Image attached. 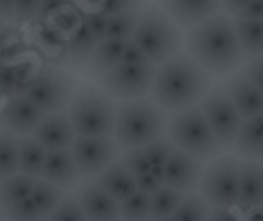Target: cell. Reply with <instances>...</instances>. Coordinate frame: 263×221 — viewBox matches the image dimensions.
Listing matches in <instances>:
<instances>
[{
    "label": "cell",
    "mask_w": 263,
    "mask_h": 221,
    "mask_svg": "<svg viewBox=\"0 0 263 221\" xmlns=\"http://www.w3.org/2000/svg\"><path fill=\"white\" fill-rule=\"evenodd\" d=\"M183 43L188 57L209 78L233 76L245 59L235 33V22L228 14H214L212 19L193 26Z\"/></svg>",
    "instance_id": "6da1fadb"
},
{
    "label": "cell",
    "mask_w": 263,
    "mask_h": 221,
    "mask_svg": "<svg viewBox=\"0 0 263 221\" xmlns=\"http://www.w3.org/2000/svg\"><path fill=\"white\" fill-rule=\"evenodd\" d=\"M212 89V78L188 54H176L160 64L151 87V101L164 113H179L197 106Z\"/></svg>",
    "instance_id": "7a4b0ae2"
},
{
    "label": "cell",
    "mask_w": 263,
    "mask_h": 221,
    "mask_svg": "<svg viewBox=\"0 0 263 221\" xmlns=\"http://www.w3.org/2000/svg\"><path fill=\"white\" fill-rule=\"evenodd\" d=\"M167 118L151 99H132L118 106L113 139L120 151L143 149L151 141L164 137Z\"/></svg>",
    "instance_id": "3957f363"
},
{
    "label": "cell",
    "mask_w": 263,
    "mask_h": 221,
    "mask_svg": "<svg viewBox=\"0 0 263 221\" xmlns=\"http://www.w3.org/2000/svg\"><path fill=\"white\" fill-rule=\"evenodd\" d=\"M76 137H108L113 139L118 104L97 85H82L66 106Z\"/></svg>",
    "instance_id": "277c9868"
},
{
    "label": "cell",
    "mask_w": 263,
    "mask_h": 221,
    "mask_svg": "<svg viewBox=\"0 0 263 221\" xmlns=\"http://www.w3.org/2000/svg\"><path fill=\"white\" fill-rule=\"evenodd\" d=\"M129 43L137 45L151 64L160 66L181 52L183 35H181V28L158 5H146L139 12L137 31Z\"/></svg>",
    "instance_id": "5b68a950"
},
{
    "label": "cell",
    "mask_w": 263,
    "mask_h": 221,
    "mask_svg": "<svg viewBox=\"0 0 263 221\" xmlns=\"http://www.w3.org/2000/svg\"><path fill=\"white\" fill-rule=\"evenodd\" d=\"M164 132H167V139L174 144V149L193 155L197 160H214L221 155V149L209 130L200 104L179 110V113H172Z\"/></svg>",
    "instance_id": "8992f818"
},
{
    "label": "cell",
    "mask_w": 263,
    "mask_h": 221,
    "mask_svg": "<svg viewBox=\"0 0 263 221\" xmlns=\"http://www.w3.org/2000/svg\"><path fill=\"white\" fill-rule=\"evenodd\" d=\"M240 158L237 155H219L202 167L200 177V198L209 207L230 210L240 202Z\"/></svg>",
    "instance_id": "52a82bcc"
},
{
    "label": "cell",
    "mask_w": 263,
    "mask_h": 221,
    "mask_svg": "<svg viewBox=\"0 0 263 221\" xmlns=\"http://www.w3.org/2000/svg\"><path fill=\"white\" fill-rule=\"evenodd\" d=\"M76 89L78 83L73 73H68L61 66H47L35 73L33 83L26 89V97L47 116V113L66 110Z\"/></svg>",
    "instance_id": "ba28073f"
},
{
    "label": "cell",
    "mask_w": 263,
    "mask_h": 221,
    "mask_svg": "<svg viewBox=\"0 0 263 221\" xmlns=\"http://www.w3.org/2000/svg\"><path fill=\"white\" fill-rule=\"evenodd\" d=\"M200 108H202L204 118H207V125L212 130L219 149L233 151V144H235L237 134H240L245 118L240 116V110L235 108V104L230 101L223 85L209 89L207 97L200 101Z\"/></svg>",
    "instance_id": "9c48e42d"
},
{
    "label": "cell",
    "mask_w": 263,
    "mask_h": 221,
    "mask_svg": "<svg viewBox=\"0 0 263 221\" xmlns=\"http://www.w3.org/2000/svg\"><path fill=\"white\" fill-rule=\"evenodd\" d=\"M155 71L158 66L151 61L143 64H118L113 71L99 78V83L104 87V92L113 99L132 101V99H143L146 94H151L155 80Z\"/></svg>",
    "instance_id": "30bf717a"
},
{
    "label": "cell",
    "mask_w": 263,
    "mask_h": 221,
    "mask_svg": "<svg viewBox=\"0 0 263 221\" xmlns=\"http://www.w3.org/2000/svg\"><path fill=\"white\" fill-rule=\"evenodd\" d=\"M73 160H76L80 179H94L97 174L113 165L120 155V146L115 144V139L108 137H76L71 146Z\"/></svg>",
    "instance_id": "8fae6325"
},
{
    "label": "cell",
    "mask_w": 263,
    "mask_h": 221,
    "mask_svg": "<svg viewBox=\"0 0 263 221\" xmlns=\"http://www.w3.org/2000/svg\"><path fill=\"white\" fill-rule=\"evenodd\" d=\"M43 118L45 113L26 94L24 97H10L0 106V127L16 134V137H31L35 127L43 122Z\"/></svg>",
    "instance_id": "7c38bea8"
},
{
    "label": "cell",
    "mask_w": 263,
    "mask_h": 221,
    "mask_svg": "<svg viewBox=\"0 0 263 221\" xmlns=\"http://www.w3.org/2000/svg\"><path fill=\"white\" fill-rule=\"evenodd\" d=\"M73 195L80 202L87 221H120V202L110 198L94 179L78 183Z\"/></svg>",
    "instance_id": "4fadbf2b"
},
{
    "label": "cell",
    "mask_w": 263,
    "mask_h": 221,
    "mask_svg": "<svg viewBox=\"0 0 263 221\" xmlns=\"http://www.w3.org/2000/svg\"><path fill=\"white\" fill-rule=\"evenodd\" d=\"M200 177H202V160H197L179 149L172 151L167 162L162 165L164 186L183 191V193H193L200 186Z\"/></svg>",
    "instance_id": "5bb4252c"
},
{
    "label": "cell",
    "mask_w": 263,
    "mask_h": 221,
    "mask_svg": "<svg viewBox=\"0 0 263 221\" xmlns=\"http://www.w3.org/2000/svg\"><path fill=\"white\" fill-rule=\"evenodd\" d=\"M158 7L179 28H193L219 14L221 0H158Z\"/></svg>",
    "instance_id": "9a60e30c"
},
{
    "label": "cell",
    "mask_w": 263,
    "mask_h": 221,
    "mask_svg": "<svg viewBox=\"0 0 263 221\" xmlns=\"http://www.w3.org/2000/svg\"><path fill=\"white\" fill-rule=\"evenodd\" d=\"M40 146L47 151H59V149H71L76 141V130L71 125V118L66 110H57V113H47L43 118L35 132L31 134Z\"/></svg>",
    "instance_id": "2e32d148"
},
{
    "label": "cell",
    "mask_w": 263,
    "mask_h": 221,
    "mask_svg": "<svg viewBox=\"0 0 263 221\" xmlns=\"http://www.w3.org/2000/svg\"><path fill=\"white\" fill-rule=\"evenodd\" d=\"M40 179L49 181L57 188H76L80 181V174H78L76 160H73L71 149H59V151H47V158H45L43 165V174Z\"/></svg>",
    "instance_id": "e0dca14e"
},
{
    "label": "cell",
    "mask_w": 263,
    "mask_h": 221,
    "mask_svg": "<svg viewBox=\"0 0 263 221\" xmlns=\"http://www.w3.org/2000/svg\"><path fill=\"white\" fill-rule=\"evenodd\" d=\"M223 87H226V92H228L230 101L235 104V108L240 110V116L245 118V120L263 113V92L254 87L242 73L228 76Z\"/></svg>",
    "instance_id": "ac0fdd59"
},
{
    "label": "cell",
    "mask_w": 263,
    "mask_h": 221,
    "mask_svg": "<svg viewBox=\"0 0 263 221\" xmlns=\"http://www.w3.org/2000/svg\"><path fill=\"white\" fill-rule=\"evenodd\" d=\"M38 64L33 59H19L14 64H3L0 66V92L10 97H24L28 85L38 73Z\"/></svg>",
    "instance_id": "d6986e66"
},
{
    "label": "cell",
    "mask_w": 263,
    "mask_h": 221,
    "mask_svg": "<svg viewBox=\"0 0 263 221\" xmlns=\"http://www.w3.org/2000/svg\"><path fill=\"white\" fill-rule=\"evenodd\" d=\"M94 181L118 202L127 200L132 193H137V177L127 170V165L122 160H115L113 165H108L101 174L94 177Z\"/></svg>",
    "instance_id": "ffe728a7"
},
{
    "label": "cell",
    "mask_w": 263,
    "mask_h": 221,
    "mask_svg": "<svg viewBox=\"0 0 263 221\" xmlns=\"http://www.w3.org/2000/svg\"><path fill=\"white\" fill-rule=\"evenodd\" d=\"M129 40H113V38H104L101 43L94 47L92 57L85 64V73L89 78H101L108 71H113L118 64H122V54H125Z\"/></svg>",
    "instance_id": "44dd1931"
},
{
    "label": "cell",
    "mask_w": 263,
    "mask_h": 221,
    "mask_svg": "<svg viewBox=\"0 0 263 221\" xmlns=\"http://www.w3.org/2000/svg\"><path fill=\"white\" fill-rule=\"evenodd\" d=\"M233 151L240 160L263 162V113L242 120L240 134H237Z\"/></svg>",
    "instance_id": "7402d4cb"
},
{
    "label": "cell",
    "mask_w": 263,
    "mask_h": 221,
    "mask_svg": "<svg viewBox=\"0 0 263 221\" xmlns=\"http://www.w3.org/2000/svg\"><path fill=\"white\" fill-rule=\"evenodd\" d=\"M101 43V40L97 38V35L92 33L87 28V24H85V19H82V24L73 31L68 38H66V45H64V61L68 64V66H85L87 64V59L92 57L94 47Z\"/></svg>",
    "instance_id": "603a6c76"
},
{
    "label": "cell",
    "mask_w": 263,
    "mask_h": 221,
    "mask_svg": "<svg viewBox=\"0 0 263 221\" xmlns=\"http://www.w3.org/2000/svg\"><path fill=\"white\" fill-rule=\"evenodd\" d=\"M263 202V162L242 160L240 162V202L237 210Z\"/></svg>",
    "instance_id": "cb8c5ba5"
},
{
    "label": "cell",
    "mask_w": 263,
    "mask_h": 221,
    "mask_svg": "<svg viewBox=\"0 0 263 221\" xmlns=\"http://www.w3.org/2000/svg\"><path fill=\"white\" fill-rule=\"evenodd\" d=\"M33 186H35V179L26 177V174H19V172L3 179L0 181V212H7L10 207L28 200Z\"/></svg>",
    "instance_id": "d4e9b609"
},
{
    "label": "cell",
    "mask_w": 263,
    "mask_h": 221,
    "mask_svg": "<svg viewBox=\"0 0 263 221\" xmlns=\"http://www.w3.org/2000/svg\"><path fill=\"white\" fill-rule=\"evenodd\" d=\"M45 158H47V149L40 146L33 137H22L19 139V174L40 179Z\"/></svg>",
    "instance_id": "484cf974"
},
{
    "label": "cell",
    "mask_w": 263,
    "mask_h": 221,
    "mask_svg": "<svg viewBox=\"0 0 263 221\" xmlns=\"http://www.w3.org/2000/svg\"><path fill=\"white\" fill-rule=\"evenodd\" d=\"M235 33H237V40H240L242 54L247 59L263 57V22L235 19Z\"/></svg>",
    "instance_id": "4316f807"
},
{
    "label": "cell",
    "mask_w": 263,
    "mask_h": 221,
    "mask_svg": "<svg viewBox=\"0 0 263 221\" xmlns=\"http://www.w3.org/2000/svg\"><path fill=\"white\" fill-rule=\"evenodd\" d=\"M64 198H66L64 191L57 188V186H52V183L45 181V179H35V186H33L31 195H28V200L35 205V210H38L45 219L59 207V202Z\"/></svg>",
    "instance_id": "83f0119b"
},
{
    "label": "cell",
    "mask_w": 263,
    "mask_h": 221,
    "mask_svg": "<svg viewBox=\"0 0 263 221\" xmlns=\"http://www.w3.org/2000/svg\"><path fill=\"white\" fill-rule=\"evenodd\" d=\"M186 195L188 193H183V191L162 186L158 193L151 195V221H160V219H167V216H174V212L179 210V205L183 202Z\"/></svg>",
    "instance_id": "f1b7e54d"
},
{
    "label": "cell",
    "mask_w": 263,
    "mask_h": 221,
    "mask_svg": "<svg viewBox=\"0 0 263 221\" xmlns=\"http://www.w3.org/2000/svg\"><path fill=\"white\" fill-rule=\"evenodd\" d=\"M19 172V137L0 127V181Z\"/></svg>",
    "instance_id": "f546056e"
},
{
    "label": "cell",
    "mask_w": 263,
    "mask_h": 221,
    "mask_svg": "<svg viewBox=\"0 0 263 221\" xmlns=\"http://www.w3.org/2000/svg\"><path fill=\"white\" fill-rule=\"evenodd\" d=\"M120 221H151V195L132 193L120 202Z\"/></svg>",
    "instance_id": "4dcf8cb0"
},
{
    "label": "cell",
    "mask_w": 263,
    "mask_h": 221,
    "mask_svg": "<svg viewBox=\"0 0 263 221\" xmlns=\"http://www.w3.org/2000/svg\"><path fill=\"white\" fill-rule=\"evenodd\" d=\"M141 12V10H139ZM139 12H120L108 17V26H106V38L113 40H132L134 31H137Z\"/></svg>",
    "instance_id": "1f68e13d"
},
{
    "label": "cell",
    "mask_w": 263,
    "mask_h": 221,
    "mask_svg": "<svg viewBox=\"0 0 263 221\" xmlns=\"http://www.w3.org/2000/svg\"><path fill=\"white\" fill-rule=\"evenodd\" d=\"M209 207L200 195L195 193H188L183 198V202L179 205V210L174 212V219L176 221H207L209 219Z\"/></svg>",
    "instance_id": "d6a6232c"
},
{
    "label": "cell",
    "mask_w": 263,
    "mask_h": 221,
    "mask_svg": "<svg viewBox=\"0 0 263 221\" xmlns=\"http://www.w3.org/2000/svg\"><path fill=\"white\" fill-rule=\"evenodd\" d=\"M45 221H87V219H85V212H82L80 202L76 200V195H66L59 202V207Z\"/></svg>",
    "instance_id": "836d02e7"
},
{
    "label": "cell",
    "mask_w": 263,
    "mask_h": 221,
    "mask_svg": "<svg viewBox=\"0 0 263 221\" xmlns=\"http://www.w3.org/2000/svg\"><path fill=\"white\" fill-rule=\"evenodd\" d=\"M172 151H174V144H172L167 137H160V139H155V141H151L148 146H143V153H146V158L151 160L153 167H162Z\"/></svg>",
    "instance_id": "e575fe53"
},
{
    "label": "cell",
    "mask_w": 263,
    "mask_h": 221,
    "mask_svg": "<svg viewBox=\"0 0 263 221\" xmlns=\"http://www.w3.org/2000/svg\"><path fill=\"white\" fill-rule=\"evenodd\" d=\"M5 221H45V216L35 210V205L31 200H24V202L10 207L7 212H3Z\"/></svg>",
    "instance_id": "d590c367"
},
{
    "label": "cell",
    "mask_w": 263,
    "mask_h": 221,
    "mask_svg": "<svg viewBox=\"0 0 263 221\" xmlns=\"http://www.w3.org/2000/svg\"><path fill=\"white\" fill-rule=\"evenodd\" d=\"M122 162H125L127 170H129L132 174H134V177H139V174H146V172L153 170V165H151V160L146 158L143 149L122 151Z\"/></svg>",
    "instance_id": "8d00e7d4"
},
{
    "label": "cell",
    "mask_w": 263,
    "mask_h": 221,
    "mask_svg": "<svg viewBox=\"0 0 263 221\" xmlns=\"http://www.w3.org/2000/svg\"><path fill=\"white\" fill-rule=\"evenodd\" d=\"M141 7H143V0H99L97 3V10L108 14V17L120 14V12H139Z\"/></svg>",
    "instance_id": "74e56055"
},
{
    "label": "cell",
    "mask_w": 263,
    "mask_h": 221,
    "mask_svg": "<svg viewBox=\"0 0 263 221\" xmlns=\"http://www.w3.org/2000/svg\"><path fill=\"white\" fill-rule=\"evenodd\" d=\"M162 186H164L162 167H153L151 172H146V174H139V177H137V191H141V193H146V195L158 193Z\"/></svg>",
    "instance_id": "f35d334b"
},
{
    "label": "cell",
    "mask_w": 263,
    "mask_h": 221,
    "mask_svg": "<svg viewBox=\"0 0 263 221\" xmlns=\"http://www.w3.org/2000/svg\"><path fill=\"white\" fill-rule=\"evenodd\" d=\"M71 5H73V0H40V10L35 19H40V24H49L59 12H64L66 7H71Z\"/></svg>",
    "instance_id": "ab89813d"
},
{
    "label": "cell",
    "mask_w": 263,
    "mask_h": 221,
    "mask_svg": "<svg viewBox=\"0 0 263 221\" xmlns=\"http://www.w3.org/2000/svg\"><path fill=\"white\" fill-rule=\"evenodd\" d=\"M85 24H87V28L92 31L94 35H97L99 40L106 38V26H108V14H104V12L99 10H85Z\"/></svg>",
    "instance_id": "60d3db41"
},
{
    "label": "cell",
    "mask_w": 263,
    "mask_h": 221,
    "mask_svg": "<svg viewBox=\"0 0 263 221\" xmlns=\"http://www.w3.org/2000/svg\"><path fill=\"white\" fill-rule=\"evenodd\" d=\"M240 73L254 85V87L263 92V57H254V59H249Z\"/></svg>",
    "instance_id": "b9f144b4"
},
{
    "label": "cell",
    "mask_w": 263,
    "mask_h": 221,
    "mask_svg": "<svg viewBox=\"0 0 263 221\" xmlns=\"http://www.w3.org/2000/svg\"><path fill=\"white\" fill-rule=\"evenodd\" d=\"M40 0H16L14 5V22H31L38 17Z\"/></svg>",
    "instance_id": "7bdbcfd3"
},
{
    "label": "cell",
    "mask_w": 263,
    "mask_h": 221,
    "mask_svg": "<svg viewBox=\"0 0 263 221\" xmlns=\"http://www.w3.org/2000/svg\"><path fill=\"white\" fill-rule=\"evenodd\" d=\"M235 19H252V22H263V0H252L245 10L240 12V17Z\"/></svg>",
    "instance_id": "ee69618b"
},
{
    "label": "cell",
    "mask_w": 263,
    "mask_h": 221,
    "mask_svg": "<svg viewBox=\"0 0 263 221\" xmlns=\"http://www.w3.org/2000/svg\"><path fill=\"white\" fill-rule=\"evenodd\" d=\"M207 221H242V216L235 214V207H230V210L212 207V210H209V219Z\"/></svg>",
    "instance_id": "f6af8a7d"
},
{
    "label": "cell",
    "mask_w": 263,
    "mask_h": 221,
    "mask_svg": "<svg viewBox=\"0 0 263 221\" xmlns=\"http://www.w3.org/2000/svg\"><path fill=\"white\" fill-rule=\"evenodd\" d=\"M143 61H148V59H146V54L139 50L137 45H132V43L127 45L125 54H122V64H143Z\"/></svg>",
    "instance_id": "bcb514c9"
},
{
    "label": "cell",
    "mask_w": 263,
    "mask_h": 221,
    "mask_svg": "<svg viewBox=\"0 0 263 221\" xmlns=\"http://www.w3.org/2000/svg\"><path fill=\"white\" fill-rule=\"evenodd\" d=\"M249 3H252V0H221V7H223V12L233 14V17H240V12L245 10Z\"/></svg>",
    "instance_id": "7dc6e473"
},
{
    "label": "cell",
    "mask_w": 263,
    "mask_h": 221,
    "mask_svg": "<svg viewBox=\"0 0 263 221\" xmlns=\"http://www.w3.org/2000/svg\"><path fill=\"white\" fill-rule=\"evenodd\" d=\"M240 212H242V221H263V202L249 205V207H245Z\"/></svg>",
    "instance_id": "c3c4849f"
},
{
    "label": "cell",
    "mask_w": 263,
    "mask_h": 221,
    "mask_svg": "<svg viewBox=\"0 0 263 221\" xmlns=\"http://www.w3.org/2000/svg\"><path fill=\"white\" fill-rule=\"evenodd\" d=\"M14 5L16 0H0V17H3V22L5 19H14Z\"/></svg>",
    "instance_id": "681fc988"
},
{
    "label": "cell",
    "mask_w": 263,
    "mask_h": 221,
    "mask_svg": "<svg viewBox=\"0 0 263 221\" xmlns=\"http://www.w3.org/2000/svg\"><path fill=\"white\" fill-rule=\"evenodd\" d=\"M0 66H3V33H0Z\"/></svg>",
    "instance_id": "f907efd6"
},
{
    "label": "cell",
    "mask_w": 263,
    "mask_h": 221,
    "mask_svg": "<svg viewBox=\"0 0 263 221\" xmlns=\"http://www.w3.org/2000/svg\"><path fill=\"white\" fill-rule=\"evenodd\" d=\"M160 221H176L174 216H167V219H160Z\"/></svg>",
    "instance_id": "816d5d0a"
},
{
    "label": "cell",
    "mask_w": 263,
    "mask_h": 221,
    "mask_svg": "<svg viewBox=\"0 0 263 221\" xmlns=\"http://www.w3.org/2000/svg\"><path fill=\"white\" fill-rule=\"evenodd\" d=\"M0 221H5V216H3V212H0Z\"/></svg>",
    "instance_id": "f5cc1de1"
},
{
    "label": "cell",
    "mask_w": 263,
    "mask_h": 221,
    "mask_svg": "<svg viewBox=\"0 0 263 221\" xmlns=\"http://www.w3.org/2000/svg\"><path fill=\"white\" fill-rule=\"evenodd\" d=\"M0 33H3V22H0Z\"/></svg>",
    "instance_id": "db71d44e"
},
{
    "label": "cell",
    "mask_w": 263,
    "mask_h": 221,
    "mask_svg": "<svg viewBox=\"0 0 263 221\" xmlns=\"http://www.w3.org/2000/svg\"><path fill=\"white\" fill-rule=\"evenodd\" d=\"M0 22H3V17H0Z\"/></svg>",
    "instance_id": "11a10c76"
}]
</instances>
